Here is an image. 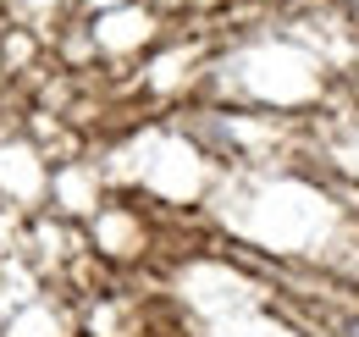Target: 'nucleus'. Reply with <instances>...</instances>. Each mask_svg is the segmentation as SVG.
I'll list each match as a JSON object with an SVG mask.
<instances>
[{"mask_svg": "<svg viewBox=\"0 0 359 337\" xmlns=\"http://www.w3.org/2000/svg\"><path fill=\"white\" fill-rule=\"evenodd\" d=\"M348 332H354V337H359V321H354V326H348Z\"/></svg>", "mask_w": 359, "mask_h": 337, "instance_id": "nucleus-1", "label": "nucleus"}]
</instances>
